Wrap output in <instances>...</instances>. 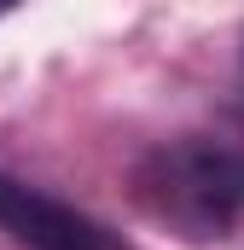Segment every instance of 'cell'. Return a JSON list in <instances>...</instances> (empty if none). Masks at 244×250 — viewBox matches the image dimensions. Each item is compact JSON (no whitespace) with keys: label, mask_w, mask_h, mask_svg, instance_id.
I'll return each instance as SVG.
<instances>
[{"label":"cell","mask_w":244,"mask_h":250,"mask_svg":"<svg viewBox=\"0 0 244 250\" xmlns=\"http://www.w3.org/2000/svg\"><path fill=\"white\" fill-rule=\"evenodd\" d=\"M134 204L192 245L227 239L244 221V111L233 134H181L134 163Z\"/></svg>","instance_id":"obj_1"},{"label":"cell","mask_w":244,"mask_h":250,"mask_svg":"<svg viewBox=\"0 0 244 250\" xmlns=\"http://www.w3.org/2000/svg\"><path fill=\"white\" fill-rule=\"evenodd\" d=\"M0 233H12L23 250H134L122 233L93 221L87 209L29 187L6 169H0Z\"/></svg>","instance_id":"obj_2"},{"label":"cell","mask_w":244,"mask_h":250,"mask_svg":"<svg viewBox=\"0 0 244 250\" xmlns=\"http://www.w3.org/2000/svg\"><path fill=\"white\" fill-rule=\"evenodd\" d=\"M12 6H18V0H0V18H6V12H12Z\"/></svg>","instance_id":"obj_3"}]
</instances>
